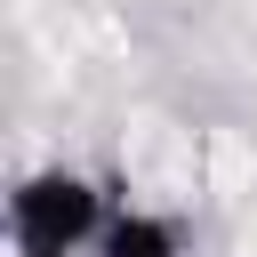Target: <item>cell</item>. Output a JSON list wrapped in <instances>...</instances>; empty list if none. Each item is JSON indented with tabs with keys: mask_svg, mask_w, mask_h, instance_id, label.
Returning a JSON list of instances; mask_svg holds the SVG:
<instances>
[{
	"mask_svg": "<svg viewBox=\"0 0 257 257\" xmlns=\"http://www.w3.org/2000/svg\"><path fill=\"white\" fill-rule=\"evenodd\" d=\"M104 225H112L104 185L64 161L16 177V193H8V249L16 257H96Z\"/></svg>",
	"mask_w": 257,
	"mask_h": 257,
	"instance_id": "6da1fadb",
	"label": "cell"
},
{
	"mask_svg": "<svg viewBox=\"0 0 257 257\" xmlns=\"http://www.w3.org/2000/svg\"><path fill=\"white\" fill-rule=\"evenodd\" d=\"M96 257H185V241H177V225L161 209H112Z\"/></svg>",
	"mask_w": 257,
	"mask_h": 257,
	"instance_id": "7a4b0ae2",
	"label": "cell"
}]
</instances>
